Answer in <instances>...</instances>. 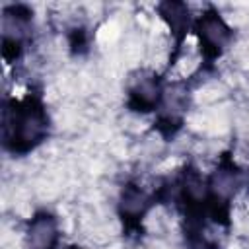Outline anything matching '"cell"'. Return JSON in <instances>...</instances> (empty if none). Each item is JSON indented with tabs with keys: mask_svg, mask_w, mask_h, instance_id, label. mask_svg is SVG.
Returning <instances> with one entry per match:
<instances>
[{
	"mask_svg": "<svg viewBox=\"0 0 249 249\" xmlns=\"http://www.w3.org/2000/svg\"><path fill=\"white\" fill-rule=\"evenodd\" d=\"M47 132V119L39 105L27 103L12 115L4 113V136L14 140L19 148L35 146Z\"/></svg>",
	"mask_w": 249,
	"mask_h": 249,
	"instance_id": "6da1fadb",
	"label": "cell"
},
{
	"mask_svg": "<svg viewBox=\"0 0 249 249\" xmlns=\"http://www.w3.org/2000/svg\"><path fill=\"white\" fill-rule=\"evenodd\" d=\"M130 103L140 109V111H150L154 105H158L160 99V86L154 74L150 72H140L132 82H130Z\"/></svg>",
	"mask_w": 249,
	"mask_h": 249,
	"instance_id": "7a4b0ae2",
	"label": "cell"
},
{
	"mask_svg": "<svg viewBox=\"0 0 249 249\" xmlns=\"http://www.w3.org/2000/svg\"><path fill=\"white\" fill-rule=\"evenodd\" d=\"M198 35H200L202 45L208 51L218 53L220 49L226 47V43L230 39V29L222 21V18H218L216 14L210 12V14H204L198 19Z\"/></svg>",
	"mask_w": 249,
	"mask_h": 249,
	"instance_id": "3957f363",
	"label": "cell"
},
{
	"mask_svg": "<svg viewBox=\"0 0 249 249\" xmlns=\"http://www.w3.org/2000/svg\"><path fill=\"white\" fill-rule=\"evenodd\" d=\"M56 222L49 214H37L27 230V249H54Z\"/></svg>",
	"mask_w": 249,
	"mask_h": 249,
	"instance_id": "277c9868",
	"label": "cell"
},
{
	"mask_svg": "<svg viewBox=\"0 0 249 249\" xmlns=\"http://www.w3.org/2000/svg\"><path fill=\"white\" fill-rule=\"evenodd\" d=\"M27 31V18L25 14H19L18 8L6 10L2 16V41H4V51L8 53L10 47L18 51L19 43L23 41Z\"/></svg>",
	"mask_w": 249,
	"mask_h": 249,
	"instance_id": "5b68a950",
	"label": "cell"
},
{
	"mask_svg": "<svg viewBox=\"0 0 249 249\" xmlns=\"http://www.w3.org/2000/svg\"><path fill=\"white\" fill-rule=\"evenodd\" d=\"M146 206H148V198H146V195L140 189H136V187L130 185V187H126L123 191V196H121V212L124 216L136 218V216H140L146 210Z\"/></svg>",
	"mask_w": 249,
	"mask_h": 249,
	"instance_id": "8992f818",
	"label": "cell"
},
{
	"mask_svg": "<svg viewBox=\"0 0 249 249\" xmlns=\"http://www.w3.org/2000/svg\"><path fill=\"white\" fill-rule=\"evenodd\" d=\"M235 175L230 171V169H218L214 175H212V181H210V187H212V193L220 198V200H226L233 195L235 191Z\"/></svg>",
	"mask_w": 249,
	"mask_h": 249,
	"instance_id": "52a82bcc",
	"label": "cell"
},
{
	"mask_svg": "<svg viewBox=\"0 0 249 249\" xmlns=\"http://www.w3.org/2000/svg\"><path fill=\"white\" fill-rule=\"evenodd\" d=\"M161 14L169 21V25H171L173 31H181L185 27V23H187V12H185V6L183 4H177V2L163 4L161 6Z\"/></svg>",
	"mask_w": 249,
	"mask_h": 249,
	"instance_id": "ba28073f",
	"label": "cell"
}]
</instances>
